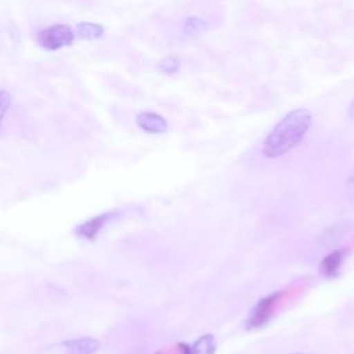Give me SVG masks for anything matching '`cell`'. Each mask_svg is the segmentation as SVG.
Here are the masks:
<instances>
[{
	"mask_svg": "<svg viewBox=\"0 0 354 354\" xmlns=\"http://www.w3.org/2000/svg\"><path fill=\"white\" fill-rule=\"evenodd\" d=\"M206 22L199 17H188L184 21L183 30L185 35H198L199 32L206 29Z\"/></svg>",
	"mask_w": 354,
	"mask_h": 354,
	"instance_id": "obj_10",
	"label": "cell"
},
{
	"mask_svg": "<svg viewBox=\"0 0 354 354\" xmlns=\"http://www.w3.org/2000/svg\"><path fill=\"white\" fill-rule=\"evenodd\" d=\"M346 256V249L339 248L332 250L326 257H324V260L319 264V271L325 278H336L339 274V270L342 267L343 259Z\"/></svg>",
	"mask_w": 354,
	"mask_h": 354,
	"instance_id": "obj_6",
	"label": "cell"
},
{
	"mask_svg": "<svg viewBox=\"0 0 354 354\" xmlns=\"http://www.w3.org/2000/svg\"><path fill=\"white\" fill-rule=\"evenodd\" d=\"M296 354H310V353H296Z\"/></svg>",
	"mask_w": 354,
	"mask_h": 354,
	"instance_id": "obj_15",
	"label": "cell"
},
{
	"mask_svg": "<svg viewBox=\"0 0 354 354\" xmlns=\"http://www.w3.org/2000/svg\"><path fill=\"white\" fill-rule=\"evenodd\" d=\"M347 116H348V119L354 120V98L351 100V102L347 106Z\"/></svg>",
	"mask_w": 354,
	"mask_h": 354,
	"instance_id": "obj_13",
	"label": "cell"
},
{
	"mask_svg": "<svg viewBox=\"0 0 354 354\" xmlns=\"http://www.w3.org/2000/svg\"><path fill=\"white\" fill-rule=\"evenodd\" d=\"M104 35V28L93 22H82L77 25V36L86 40H95Z\"/></svg>",
	"mask_w": 354,
	"mask_h": 354,
	"instance_id": "obj_9",
	"label": "cell"
},
{
	"mask_svg": "<svg viewBox=\"0 0 354 354\" xmlns=\"http://www.w3.org/2000/svg\"><path fill=\"white\" fill-rule=\"evenodd\" d=\"M217 342L213 335H203L194 342L189 347L184 346L185 354H214Z\"/></svg>",
	"mask_w": 354,
	"mask_h": 354,
	"instance_id": "obj_8",
	"label": "cell"
},
{
	"mask_svg": "<svg viewBox=\"0 0 354 354\" xmlns=\"http://www.w3.org/2000/svg\"><path fill=\"white\" fill-rule=\"evenodd\" d=\"M347 187L354 192V173L351 174V177L348 178V181H347Z\"/></svg>",
	"mask_w": 354,
	"mask_h": 354,
	"instance_id": "obj_14",
	"label": "cell"
},
{
	"mask_svg": "<svg viewBox=\"0 0 354 354\" xmlns=\"http://www.w3.org/2000/svg\"><path fill=\"white\" fill-rule=\"evenodd\" d=\"M66 354H95L100 348V342L94 337H77L62 343Z\"/></svg>",
	"mask_w": 354,
	"mask_h": 354,
	"instance_id": "obj_5",
	"label": "cell"
},
{
	"mask_svg": "<svg viewBox=\"0 0 354 354\" xmlns=\"http://www.w3.org/2000/svg\"><path fill=\"white\" fill-rule=\"evenodd\" d=\"M112 217V213H104V214H98L87 221H84L83 224H80L76 228V234L84 239H93L97 236V234L101 231V228L108 223V220Z\"/></svg>",
	"mask_w": 354,
	"mask_h": 354,
	"instance_id": "obj_7",
	"label": "cell"
},
{
	"mask_svg": "<svg viewBox=\"0 0 354 354\" xmlns=\"http://www.w3.org/2000/svg\"><path fill=\"white\" fill-rule=\"evenodd\" d=\"M137 124L149 134H163L167 131V120L155 112H141L137 116Z\"/></svg>",
	"mask_w": 354,
	"mask_h": 354,
	"instance_id": "obj_4",
	"label": "cell"
},
{
	"mask_svg": "<svg viewBox=\"0 0 354 354\" xmlns=\"http://www.w3.org/2000/svg\"><path fill=\"white\" fill-rule=\"evenodd\" d=\"M281 295H282V292H274L268 296H264L253 306V308L250 310V313L245 321L246 330H259L267 325V322L271 318L272 308H274L277 300L281 297Z\"/></svg>",
	"mask_w": 354,
	"mask_h": 354,
	"instance_id": "obj_2",
	"label": "cell"
},
{
	"mask_svg": "<svg viewBox=\"0 0 354 354\" xmlns=\"http://www.w3.org/2000/svg\"><path fill=\"white\" fill-rule=\"evenodd\" d=\"M180 68V61L174 55H167L159 62V69L166 73V75H173L178 71Z\"/></svg>",
	"mask_w": 354,
	"mask_h": 354,
	"instance_id": "obj_11",
	"label": "cell"
},
{
	"mask_svg": "<svg viewBox=\"0 0 354 354\" xmlns=\"http://www.w3.org/2000/svg\"><path fill=\"white\" fill-rule=\"evenodd\" d=\"M10 104H11V95L10 93L4 91V90H0V129H1V124H3V120H4V116L10 108Z\"/></svg>",
	"mask_w": 354,
	"mask_h": 354,
	"instance_id": "obj_12",
	"label": "cell"
},
{
	"mask_svg": "<svg viewBox=\"0 0 354 354\" xmlns=\"http://www.w3.org/2000/svg\"><path fill=\"white\" fill-rule=\"evenodd\" d=\"M75 39L72 29L66 25H51L37 33V43L46 50H58L71 46Z\"/></svg>",
	"mask_w": 354,
	"mask_h": 354,
	"instance_id": "obj_3",
	"label": "cell"
},
{
	"mask_svg": "<svg viewBox=\"0 0 354 354\" xmlns=\"http://www.w3.org/2000/svg\"><path fill=\"white\" fill-rule=\"evenodd\" d=\"M313 115L307 108L288 112L267 134L261 152L268 159H277L293 149L307 134Z\"/></svg>",
	"mask_w": 354,
	"mask_h": 354,
	"instance_id": "obj_1",
	"label": "cell"
}]
</instances>
